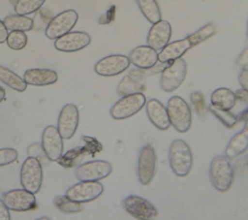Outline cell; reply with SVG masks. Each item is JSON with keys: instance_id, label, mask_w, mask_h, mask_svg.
<instances>
[{"instance_id": "d590c367", "label": "cell", "mask_w": 248, "mask_h": 220, "mask_svg": "<svg viewBox=\"0 0 248 220\" xmlns=\"http://www.w3.org/2000/svg\"><path fill=\"white\" fill-rule=\"evenodd\" d=\"M236 65L242 70L248 68V47H246L236 59Z\"/></svg>"}, {"instance_id": "1f68e13d", "label": "cell", "mask_w": 248, "mask_h": 220, "mask_svg": "<svg viewBox=\"0 0 248 220\" xmlns=\"http://www.w3.org/2000/svg\"><path fill=\"white\" fill-rule=\"evenodd\" d=\"M6 43L10 48L14 50H20L27 45V36L23 31H11L8 33Z\"/></svg>"}, {"instance_id": "6da1fadb", "label": "cell", "mask_w": 248, "mask_h": 220, "mask_svg": "<svg viewBox=\"0 0 248 220\" xmlns=\"http://www.w3.org/2000/svg\"><path fill=\"white\" fill-rule=\"evenodd\" d=\"M209 179L219 192L228 191L234 181V169L225 155H216L209 167Z\"/></svg>"}, {"instance_id": "b9f144b4", "label": "cell", "mask_w": 248, "mask_h": 220, "mask_svg": "<svg viewBox=\"0 0 248 220\" xmlns=\"http://www.w3.org/2000/svg\"><path fill=\"white\" fill-rule=\"evenodd\" d=\"M246 34H247V38H248V19H247V26H246Z\"/></svg>"}, {"instance_id": "5bb4252c", "label": "cell", "mask_w": 248, "mask_h": 220, "mask_svg": "<svg viewBox=\"0 0 248 220\" xmlns=\"http://www.w3.org/2000/svg\"><path fill=\"white\" fill-rule=\"evenodd\" d=\"M79 121L78 107L74 104H66L58 116L57 129L64 140H70L75 135Z\"/></svg>"}, {"instance_id": "7bdbcfd3", "label": "cell", "mask_w": 248, "mask_h": 220, "mask_svg": "<svg viewBox=\"0 0 248 220\" xmlns=\"http://www.w3.org/2000/svg\"><path fill=\"white\" fill-rule=\"evenodd\" d=\"M246 164H247V166H248V156L246 157Z\"/></svg>"}, {"instance_id": "9c48e42d", "label": "cell", "mask_w": 248, "mask_h": 220, "mask_svg": "<svg viewBox=\"0 0 248 220\" xmlns=\"http://www.w3.org/2000/svg\"><path fill=\"white\" fill-rule=\"evenodd\" d=\"M104 192L99 181H80L66 190L65 196L77 203H89L98 199Z\"/></svg>"}, {"instance_id": "2e32d148", "label": "cell", "mask_w": 248, "mask_h": 220, "mask_svg": "<svg viewBox=\"0 0 248 220\" xmlns=\"http://www.w3.org/2000/svg\"><path fill=\"white\" fill-rule=\"evenodd\" d=\"M91 42V37L86 32L74 31L57 38L54 47L62 52H76L85 48Z\"/></svg>"}, {"instance_id": "3957f363", "label": "cell", "mask_w": 248, "mask_h": 220, "mask_svg": "<svg viewBox=\"0 0 248 220\" xmlns=\"http://www.w3.org/2000/svg\"><path fill=\"white\" fill-rule=\"evenodd\" d=\"M168 115L170 125L179 133H186L192 124L191 109L180 96H172L168 101Z\"/></svg>"}, {"instance_id": "f1b7e54d", "label": "cell", "mask_w": 248, "mask_h": 220, "mask_svg": "<svg viewBox=\"0 0 248 220\" xmlns=\"http://www.w3.org/2000/svg\"><path fill=\"white\" fill-rule=\"evenodd\" d=\"M54 204L56 207L63 213H78L82 211V205L79 203H77L66 196H58L54 200Z\"/></svg>"}, {"instance_id": "d4e9b609", "label": "cell", "mask_w": 248, "mask_h": 220, "mask_svg": "<svg viewBox=\"0 0 248 220\" xmlns=\"http://www.w3.org/2000/svg\"><path fill=\"white\" fill-rule=\"evenodd\" d=\"M0 81L17 92H23L26 90L27 87V83L25 82L23 78L19 77L11 69L2 65H0Z\"/></svg>"}, {"instance_id": "44dd1931", "label": "cell", "mask_w": 248, "mask_h": 220, "mask_svg": "<svg viewBox=\"0 0 248 220\" xmlns=\"http://www.w3.org/2000/svg\"><path fill=\"white\" fill-rule=\"evenodd\" d=\"M23 79L27 84L34 86H46L53 84L58 79V75L54 70L34 68L28 69L23 75Z\"/></svg>"}, {"instance_id": "74e56055", "label": "cell", "mask_w": 248, "mask_h": 220, "mask_svg": "<svg viewBox=\"0 0 248 220\" xmlns=\"http://www.w3.org/2000/svg\"><path fill=\"white\" fill-rule=\"evenodd\" d=\"M10 209L7 207L3 200H0V220H10Z\"/></svg>"}, {"instance_id": "7c38bea8", "label": "cell", "mask_w": 248, "mask_h": 220, "mask_svg": "<svg viewBox=\"0 0 248 220\" xmlns=\"http://www.w3.org/2000/svg\"><path fill=\"white\" fill-rule=\"evenodd\" d=\"M131 62L128 56L123 54H110L100 59L94 67L96 74L102 77H114L125 72Z\"/></svg>"}, {"instance_id": "ffe728a7", "label": "cell", "mask_w": 248, "mask_h": 220, "mask_svg": "<svg viewBox=\"0 0 248 220\" xmlns=\"http://www.w3.org/2000/svg\"><path fill=\"white\" fill-rule=\"evenodd\" d=\"M191 47L192 46L187 37L169 43L158 53V61L161 63H170L181 58Z\"/></svg>"}, {"instance_id": "4fadbf2b", "label": "cell", "mask_w": 248, "mask_h": 220, "mask_svg": "<svg viewBox=\"0 0 248 220\" xmlns=\"http://www.w3.org/2000/svg\"><path fill=\"white\" fill-rule=\"evenodd\" d=\"M3 202L10 210L28 211L36 206L35 195L25 189H15L3 195Z\"/></svg>"}, {"instance_id": "8d00e7d4", "label": "cell", "mask_w": 248, "mask_h": 220, "mask_svg": "<svg viewBox=\"0 0 248 220\" xmlns=\"http://www.w3.org/2000/svg\"><path fill=\"white\" fill-rule=\"evenodd\" d=\"M238 82L242 89L248 92V68L242 69L238 75Z\"/></svg>"}, {"instance_id": "5b68a950", "label": "cell", "mask_w": 248, "mask_h": 220, "mask_svg": "<svg viewBox=\"0 0 248 220\" xmlns=\"http://www.w3.org/2000/svg\"><path fill=\"white\" fill-rule=\"evenodd\" d=\"M43 182L42 163L39 159L28 156L20 169V184L23 189L36 194L40 191Z\"/></svg>"}, {"instance_id": "e0dca14e", "label": "cell", "mask_w": 248, "mask_h": 220, "mask_svg": "<svg viewBox=\"0 0 248 220\" xmlns=\"http://www.w3.org/2000/svg\"><path fill=\"white\" fill-rule=\"evenodd\" d=\"M171 36V26L167 20L160 19L152 24L147 34V46L156 50L162 49L167 44H169Z\"/></svg>"}, {"instance_id": "60d3db41", "label": "cell", "mask_w": 248, "mask_h": 220, "mask_svg": "<svg viewBox=\"0 0 248 220\" xmlns=\"http://www.w3.org/2000/svg\"><path fill=\"white\" fill-rule=\"evenodd\" d=\"M247 133H248V118L246 119V122H245V125H244V128H243Z\"/></svg>"}, {"instance_id": "cb8c5ba5", "label": "cell", "mask_w": 248, "mask_h": 220, "mask_svg": "<svg viewBox=\"0 0 248 220\" xmlns=\"http://www.w3.org/2000/svg\"><path fill=\"white\" fill-rule=\"evenodd\" d=\"M144 89V79L141 77L129 74L125 76L117 86V94L121 97L141 92Z\"/></svg>"}, {"instance_id": "9a60e30c", "label": "cell", "mask_w": 248, "mask_h": 220, "mask_svg": "<svg viewBox=\"0 0 248 220\" xmlns=\"http://www.w3.org/2000/svg\"><path fill=\"white\" fill-rule=\"evenodd\" d=\"M42 147L49 161H57L63 153V138L57 127L49 125L45 128L42 135Z\"/></svg>"}, {"instance_id": "8992f818", "label": "cell", "mask_w": 248, "mask_h": 220, "mask_svg": "<svg viewBox=\"0 0 248 220\" xmlns=\"http://www.w3.org/2000/svg\"><path fill=\"white\" fill-rule=\"evenodd\" d=\"M146 99L143 93H134L123 96L110 109V116L116 120L129 118L138 113L145 105Z\"/></svg>"}, {"instance_id": "7402d4cb", "label": "cell", "mask_w": 248, "mask_h": 220, "mask_svg": "<svg viewBox=\"0 0 248 220\" xmlns=\"http://www.w3.org/2000/svg\"><path fill=\"white\" fill-rule=\"evenodd\" d=\"M235 103V93L226 87H220L215 89L210 96V105L220 110H232L234 108Z\"/></svg>"}, {"instance_id": "603a6c76", "label": "cell", "mask_w": 248, "mask_h": 220, "mask_svg": "<svg viewBox=\"0 0 248 220\" xmlns=\"http://www.w3.org/2000/svg\"><path fill=\"white\" fill-rule=\"evenodd\" d=\"M248 150V133L243 129L235 134L229 141L226 149L225 156L233 159Z\"/></svg>"}, {"instance_id": "f546056e", "label": "cell", "mask_w": 248, "mask_h": 220, "mask_svg": "<svg viewBox=\"0 0 248 220\" xmlns=\"http://www.w3.org/2000/svg\"><path fill=\"white\" fill-rule=\"evenodd\" d=\"M46 0H17L15 5V12L17 15L27 16L37 12Z\"/></svg>"}, {"instance_id": "d6986e66", "label": "cell", "mask_w": 248, "mask_h": 220, "mask_svg": "<svg viewBox=\"0 0 248 220\" xmlns=\"http://www.w3.org/2000/svg\"><path fill=\"white\" fill-rule=\"evenodd\" d=\"M145 104L146 114L150 122L159 130H168L170 126V122L167 108L157 99H150Z\"/></svg>"}, {"instance_id": "ac0fdd59", "label": "cell", "mask_w": 248, "mask_h": 220, "mask_svg": "<svg viewBox=\"0 0 248 220\" xmlns=\"http://www.w3.org/2000/svg\"><path fill=\"white\" fill-rule=\"evenodd\" d=\"M130 62L139 69H149L158 62V52L149 46H139L129 54Z\"/></svg>"}, {"instance_id": "8fae6325", "label": "cell", "mask_w": 248, "mask_h": 220, "mask_svg": "<svg viewBox=\"0 0 248 220\" xmlns=\"http://www.w3.org/2000/svg\"><path fill=\"white\" fill-rule=\"evenodd\" d=\"M124 209L139 220L153 219L158 215L156 207L146 199L136 195L127 196L123 201Z\"/></svg>"}, {"instance_id": "ab89813d", "label": "cell", "mask_w": 248, "mask_h": 220, "mask_svg": "<svg viewBox=\"0 0 248 220\" xmlns=\"http://www.w3.org/2000/svg\"><path fill=\"white\" fill-rule=\"evenodd\" d=\"M5 96H6L5 89L2 86H0V103L5 99Z\"/></svg>"}, {"instance_id": "d6a6232c", "label": "cell", "mask_w": 248, "mask_h": 220, "mask_svg": "<svg viewBox=\"0 0 248 220\" xmlns=\"http://www.w3.org/2000/svg\"><path fill=\"white\" fill-rule=\"evenodd\" d=\"M190 100H191L192 106L194 107V109H195L196 112L199 114V116L203 117L207 111L206 102H205L203 94L200 91H194L190 95Z\"/></svg>"}, {"instance_id": "e575fe53", "label": "cell", "mask_w": 248, "mask_h": 220, "mask_svg": "<svg viewBox=\"0 0 248 220\" xmlns=\"http://www.w3.org/2000/svg\"><path fill=\"white\" fill-rule=\"evenodd\" d=\"M27 152H28L29 156H32V157H35V158L39 159L40 162H42L45 158H47L44 149H43V147H42V144H39V143L31 144L28 147Z\"/></svg>"}, {"instance_id": "484cf974", "label": "cell", "mask_w": 248, "mask_h": 220, "mask_svg": "<svg viewBox=\"0 0 248 220\" xmlns=\"http://www.w3.org/2000/svg\"><path fill=\"white\" fill-rule=\"evenodd\" d=\"M3 22L8 30L11 31H30L33 28V19L22 15H11L3 19Z\"/></svg>"}, {"instance_id": "4316f807", "label": "cell", "mask_w": 248, "mask_h": 220, "mask_svg": "<svg viewBox=\"0 0 248 220\" xmlns=\"http://www.w3.org/2000/svg\"><path fill=\"white\" fill-rule=\"evenodd\" d=\"M136 2L143 16L150 23L153 24L162 19L161 10L156 0H136Z\"/></svg>"}, {"instance_id": "4dcf8cb0", "label": "cell", "mask_w": 248, "mask_h": 220, "mask_svg": "<svg viewBox=\"0 0 248 220\" xmlns=\"http://www.w3.org/2000/svg\"><path fill=\"white\" fill-rule=\"evenodd\" d=\"M209 110L214 114L215 117H217L228 128L233 127L240 120L239 116L234 112H232L231 110L217 109L212 105L209 106Z\"/></svg>"}, {"instance_id": "52a82bcc", "label": "cell", "mask_w": 248, "mask_h": 220, "mask_svg": "<svg viewBox=\"0 0 248 220\" xmlns=\"http://www.w3.org/2000/svg\"><path fill=\"white\" fill-rule=\"evenodd\" d=\"M157 156L154 147L146 144L141 147L137 166V174L141 185H148L153 180L156 173Z\"/></svg>"}, {"instance_id": "83f0119b", "label": "cell", "mask_w": 248, "mask_h": 220, "mask_svg": "<svg viewBox=\"0 0 248 220\" xmlns=\"http://www.w3.org/2000/svg\"><path fill=\"white\" fill-rule=\"evenodd\" d=\"M216 31H217V28H216L215 24L212 22H209V23L203 25L202 27H201L200 29H198L197 31H195L194 33L188 35L187 39L189 40V42L193 47L200 45L201 43L206 41L213 35H215Z\"/></svg>"}, {"instance_id": "ba28073f", "label": "cell", "mask_w": 248, "mask_h": 220, "mask_svg": "<svg viewBox=\"0 0 248 220\" xmlns=\"http://www.w3.org/2000/svg\"><path fill=\"white\" fill-rule=\"evenodd\" d=\"M78 19V15L75 10H66L56 15L48 22L46 28V36L50 40L57 38L70 32Z\"/></svg>"}, {"instance_id": "836d02e7", "label": "cell", "mask_w": 248, "mask_h": 220, "mask_svg": "<svg viewBox=\"0 0 248 220\" xmlns=\"http://www.w3.org/2000/svg\"><path fill=\"white\" fill-rule=\"evenodd\" d=\"M17 159V151L15 148H0V167L10 165Z\"/></svg>"}, {"instance_id": "277c9868", "label": "cell", "mask_w": 248, "mask_h": 220, "mask_svg": "<svg viewBox=\"0 0 248 220\" xmlns=\"http://www.w3.org/2000/svg\"><path fill=\"white\" fill-rule=\"evenodd\" d=\"M187 74V63L178 58L168 64L161 72L160 87L163 91L170 93L176 90L184 81Z\"/></svg>"}, {"instance_id": "f35d334b", "label": "cell", "mask_w": 248, "mask_h": 220, "mask_svg": "<svg viewBox=\"0 0 248 220\" xmlns=\"http://www.w3.org/2000/svg\"><path fill=\"white\" fill-rule=\"evenodd\" d=\"M8 36V29L6 28L3 20H0V44H3L6 42Z\"/></svg>"}, {"instance_id": "7a4b0ae2", "label": "cell", "mask_w": 248, "mask_h": 220, "mask_svg": "<svg viewBox=\"0 0 248 220\" xmlns=\"http://www.w3.org/2000/svg\"><path fill=\"white\" fill-rule=\"evenodd\" d=\"M169 163L171 171L179 177L189 174L193 167V155L188 143L183 140H174L169 149Z\"/></svg>"}, {"instance_id": "30bf717a", "label": "cell", "mask_w": 248, "mask_h": 220, "mask_svg": "<svg viewBox=\"0 0 248 220\" xmlns=\"http://www.w3.org/2000/svg\"><path fill=\"white\" fill-rule=\"evenodd\" d=\"M112 172L109 162L94 160L81 164L76 170V177L79 181H99L108 176Z\"/></svg>"}]
</instances>
